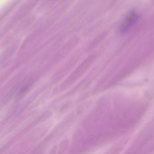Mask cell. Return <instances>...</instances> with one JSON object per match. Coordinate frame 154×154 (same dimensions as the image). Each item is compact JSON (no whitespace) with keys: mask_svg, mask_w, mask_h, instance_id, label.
Here are the masks:
<instances>
[{"mask_svg":"<svg viewBox=\"0 0 154 154\" xmlns=\"http://www.w3.org/2000/svg\"><path fill=\"white\" fill-rule=\"evenodd\" d=\"M137 16V14L135 12H133L130 13L122 22L120 30L122 31H125L127 30L129 27L136 20Z\"/></svg>","mask_w":154,"mask_h":154,"instance_id":"obj_1","label":"cell"}]
</instances>
